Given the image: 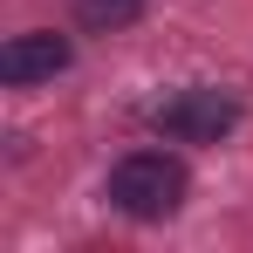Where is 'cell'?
<instances>
[{
  "label": "cell",
  "instance_id": "6da1fadb",
  "mask_svg": "<svg viewBox=\"0 0 253 253\" xmlns=\"http://www.w3.org/2000/svg\"><path fill=\"white\" fill-rule=\"evenodd\" d=\"M185 192H192V178L185 165L171 158V151H130L124 165L110 171V206L124 212V219H171V212L185 206Z\"/></svg>",
  "mask_w": 253,
  "mask_h": 253
},
{
  "label": "cell",
  "instance_id": "7a4b0ae2",
  "mask_svg": "<svg viewBox=\"0 0 253 253\" xmlns=\"http://www.w3.org/2000/svg\"><path fill=\"white\" fill-rule=\"evenodd\" d=\"M240 124V103L226 96V89H178L171 103H158V130H165L171 144H219L226 130Z\"/></svg>",
  "mask_w": 253,
  "mask_h": 253
},
{
  "label": "cell",
  "instance_id": "3957f363",
  "mask_svg": "<svg viewBox=\"0 0 253 253\" xmlns=\"http://www.w3.org/2000/svg\"><path fill=\"white\" fill-rule=\"evenodd\" d=\"M69 35H48V28H35V35H14V42L0 48V83L7 89H35V83H55L62 69H69Z\"/></svg>",
  "mask_w": 253,
  "mask_h": 253
},
{
  "label": "cell",
  "instance_id": "277c9868",
  "mask_svg": "<svg viewBox=\"0 0 253 253\" xmlns=\"http://www.w3.org/2000/svg\"><path fill=\"white\" fill-rule=\"evenodd\" d=\"M144 14V0H76V21L83 28H124Z\"/></svg>",
  "mask_w": 253,
  "mask_h": 253
}]
</instances>
